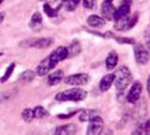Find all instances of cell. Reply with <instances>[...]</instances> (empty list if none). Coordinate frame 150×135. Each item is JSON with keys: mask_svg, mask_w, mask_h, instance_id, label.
Wrapping results in <instances>:
<instances>
[{"mask_svg": "<svg viewBox=\"0 0 150 135\" xmlns=\"http://www.w3.org/2000/svg\"><path fill=\"white\" fill-rule=\"evenodd\" d=\"M143 127H144V132L146 134H150V118L144 124H143Z\"/></svg>", "mask_w": 150, "mask_h": 135, "instance_id": "cell-28", "label": "cell"}, {"mask_svg": "<svg viewBox=\"0 0 150 135\" xmlns=\"http://www.w3.org/2000/svg\"><path fill=\"white\" fill-rule=\"evenodd\" d=\"M63 78H64V75H63V71L62 70H57V71H54L53 73L47 77V84L49 86H57V84H59V83L63 80Z\"/></svg>", "mask_w": 150, "mask_h": 135, "instance_id": "cell-14", "label": "cell"}, {"mask_svg": "<svg viewBox=\"0 0 150 135\" xmlns=\"http://www.w3.org/2000/svg\"><path fill=\"white\" fill-rule=\"evenodd\" d=\"M115 8L113 6V2L104 0L102 5V15L106 20H114V15H115Z\"/></svg>", "mask_w": 150, "mask_h": 135, "instance_id": "cell-10", "label": "cell"}, {"mask_svg": "<svg viewBox=\"0 0 150 135\" xmlns=\"http://www.w3.org/2000/svg\"><path fill=\"white\" fill-rule=\"evenodd\" d=\"M106 1H111V2H113V0H106Z\"/></svg>", "mask_w": 150, "mask_h": 135, "instance_id": "cell-35", "label": "cell"}, {"mask_svg": "<svg viewBox=\"0 0 150 135\" xmlns=\"http://www.w3.org/2000/svg\"><path fill=\"white\" fill-rule=\"evenodd\" d=\"M1 55H2V54H1V53H0V56H1Z\"/></svg>", "mask_w": 150, "mask_h": 135, "instance_id": "cell-37", "label": "cell"}, {"mask_svg": "<svg viewBox=\"0 0 150 135\" xmlns=\"http://www.w3.org/2000/svg\"><path fill=\"white\" fill-rule=\"evenodd\" d=\"M147 47H148V50H150V38L147 39Z\"/></svg>", "mask_w": 150, "mask_h": 135, "instance_id": "cell-32", "label": "cell"}, {"mask_svg": "<svg viewBox=\"0 0 150 135\" xmlns=\"http://www.w3.org/2000/svg\"><path fill=\"white\" fill-rule=\"evenodd\" d=\"M5 16H6V14H5V13H0V24L4 22V19H5Z\"/></svg>", "mask_w": 150, "mask_h": 135, "instance_id": "cell-31", "label": "cell"}, {"mask_svg": "<svg viewBox=\"0 0 150 135\" xmlns=\"http://www.w3.org/2000/svg\"><path fill=\"white\" fill-rule=\"evenodd\" d=\"M86 97H87V91L80 88H71V89L58 92L55 95V100L58 101H81Z\"/></svg>", "mask_w": 150, "mask_h": 135, "instance_id": "cell-1", "label": "cell"}, {"mask_svg": "<svg viewBox=\"0 0 150 135\" xmlns=\"http://www.w3.org/2000/svg\"><path fill=\"white\" fill-rule=\"evenodd\" d=\"M88 81H89V75L86 73H77L64 78V83L68 86H83Z\"/></svg>", "mask_w": 150, "mask_h": 135, "instance_id": "cell-4", "label": "cell"}, {"mask_svg": "<svg viewBox=\"0 0 150 135\" xmlns=\"http://www.w3.org/2000/svg\"><path fill=\"white\" fill-rule=\"evenodd\" d=\"M147 90H148V95L150 96V75L147 79Z\"/></svg>", "mask_w": 150, "mask_h": 135, "instance_id": "cell-30", "label": "cell"}, {"mask_svg": "<svg viewBox=\"0 0 150 135\" xmlns=\"http://www.w3.org/2000/svg\"><path fill=\"white\" fill-rule=\"evenodd\" d=\"M134 58L135 61L138 64L140 65H144L149 62L150 55H149V51H148V47L143 46L142 44H135L134 49Z\"/></svg>", "mask_w": 150, "mask_h": 135, "instance_id": "cell-3", "label": "cell"}, {"mask_svg": "<svg viewBox=\"0 0 150 135\" xmlns=\"http://www.w3.org/2000/svg\"><path fill=\"white\" fill-rule=\"evenodd\" d=\"M55 67H57V63H55L54 61L51 60L50 56H46L45 59H43V60L40 62V64H38V68H36V73H38L40 77H45V75H47V73Z\"/></svg>", "mask_w": 150, "mask_h": 135, "instance_id": "cell-5", "label": "cell"}, {"mask_svg": "<svg viewBox=\"0 0 150 135\" xmlns=\"http://www.w3.org/2000/svg\"><path fill=\"white\" fill-rule=\"evenodd\" d=\"M2 2H4V0H0V5H1V4H2Z\"/></svg>", "mask_w": 150, "mask_h": 135, "instance_id": "cell-33", "label": "cell"}, {"mask_svg": "<svg viewBox=\"0 0 150 135\" xmlns=\"http://www.w3.org/2000/svg\"><path fill=\"white\" fill-rule=\"evenodd\" d=\"M22 118L25 120L26 123H30L32 120L35 118V116H34V110L30 109V108L24 109L22 112Z\"/></svg>", "mask_w": 150, "mask_h": 135, "instance_id": "cell-24", "label": "cell"}, {"mask_svg": "<svg viewBox=\"0 0 150 135\" xmlns=\"http://www.w3.org/2000/svg\"><path fill=\"white\" fill-rule=\"evenodd\" d=\"M83 1V6L87 9H94L96 8L97 0H81Z\"/></svg>", "mask_w": 150, "mask_h": 135, "instance_id": "cell-26", "label": "cell"}, {"mask_svg": "<svg viewBox=\"0 0 150 135\" xmlns=\"http://www.w3.org/2000/svg\"><path fill=\"white\" fill-rule=\"evenodd\" d=\"M114 38L116 39L117 43L120 44H134V39L133 38H128V37H115Z\"/></svg>", "mask_w": 150, "mask_h": 135, "instance_id": "cell-27", "label": "cell"}, {"mask_svg": "<svg viewBox=\"0 0 150 135\" xmlns=\"http://www.w3.org/2000/svg\"><path fill=\"white\" fill-rule=\"evenodd\" d=\"M114 28L116 30H131V25H130V17H122L120 19L114 20Z\"/></svg>", "mask_w": 150, "mask_h": 135, "instance_id": "cell-16", "label": "cell"}, {"mask_svg": "<svg viewBox=\"0 0 150 135\" xmlns=\"http://www.w3.org/2000/svg\"><path fill=\"white\" fill-rule=\"evenodd\" d=\"M62 1H63V2H67V1H69V0H62Z\"/></svg>", "mask_w": 150, "mask_h": 135, "instance_id": "cell-34", "label": "cell"}, {"mask_svg": "<svg viewBox=\"0 0 150 135\" xmlns=\"http://www.w3.org/2000/svg\"><path fill=\"white\" fill-rule=\"evenodd\" d=\"M68 49H69V58H74L76 55H78L81 51V46L78 41H74Z\"/></svg>", "mask_w": 150, "mask_h": 135, "instance_id": "cell-21", "label": "cell"}, {"mask_svg": "<svg viewBox=\"0 0 150 135\" xmlns=\"http://www.w3.org/2000/svg\"><path fill=\"white\" fill-rule=\"evenodd\" d=\"M40 1H45V0H40Z\"/></svg>", "mask_w": 150, "mask_h": 135, "instance_id": "cell-36", "label": "cell"}, {"mask_svg": "<svg viewBox=\"0 0 150 135\" xmlns=\"http://www.w3.org/2000/svg\"><path fill=\"white\" fill-rule=\"evenodd\" d=\"M15 67L16 64L15 63H11L9 67L7 68V70H6V72H5V75L1 77V79H0V81H1V83L6 82L8 79L11 77V75H13V72H14V70H15Z\"/></svg>", "mask_w": 150, "mask_h": 135, "instance_id": "cell-25", "label": "cell"}, {"mask_svg": "<svg viewBox=\"0 0 150 135\" xmlns=\"http://www.w3.org/2000/svg\"><path fill=\"white\" fill-rule=\"evenodd\" d=\"M132 81V73L128 67H121L115 72V87L116 89L123 91Z\"/></svg>", "mask_w": 150, "mask_h": 135, "instance_id": "cell-2", "label": "cell"}, {"mask_svg": "<svg viewBox=\"0 0 150 135\" xmlns=\"http://www.w3.org/2000/svg\"><path fill=\"white\" fill-rule=\"evenodd\" d=\"M114 81H115V73H114V75H113V73H110V75H104V77L100 79V81H99V90H100L102 92L107 91V90L112 87V84Z\"/></svg>", "mask_w": 150, "mask_h": 135, "instance_id": "cell-12", "label": "cell"}, {"mask_svg": "<svg viewBox=\"0 0 150 135\" xmlns=\"http://www.w3.org/2000/svg\"><path fill=\"white\" fill-rule=\"evenodd\" d=\"M42 22H43V17L41 15V13H34L32 18L30 20V27L34 30H38L42 27Z\"/></svg>", "mask_w": 150, "mask_h": 135, "instance_id": "cell-17", "label": "cell"}, {"mask_svg": "<svg viewBox=\"0 0 150 135\" xmlns=\"http://www.w3.org/2000/svg\"><path fill=\"white\" fill-rule=\"evenodd\" d=\"M33 110H34L35 118H44L46 116H49V112L45 109L44 107H42V106H36Z\"/></svg>", "mask_w": 150, "mask_h": 135, "instance_id": "cell-22", "label": "cell"}, {"mask_svg": "<svg viewBox=\"0 0 150 135\" xmlns=\"http://www.w3.org/2000/svg\"><path fill=\"white\" fill-rule=\"evenodd\" d=\"M103 128H104V120L99 115H97L95 118H93L89 122V125L87 128V134L98 135L103 132Z\"/></svg>", "mask_w": 150, "mask_h": 135, "instance_id": "cell-6", "label": "cell"}, {"mask_svg": "<svg viewBox=\"0 0 150 135\" xmlns=\"http://www.w3.org/2000/svg\"><path fill=\"white\" fill-rule=\"evenodd\" d=\"M53 43L52 38H36V39H30L23 43V46H28V47H35V49H46L51 46Z\"/></svg>", "mask_w": 150, "mask_h": 135, "instance_id": "cell-8", "label": "cell"}, {"mask_svg": "<svg viewBox=\"0 0 150 135\" xmlns=\"http://www.w3.org/2000/svg\"><path fill=\"white\" fill-rule=\"evenodd\" d=\"M43 9H44V13L47 17H57L58 13H59V8H53L49 4H45L43 6Z\"/></svg>", "mask_w": 150, "mask_h": 135, "instance_id": "cell-23", "label": "cell"}, {"mask_svg": "<svg viewBox=\"0 0 150 135\" xmlns=\"http://www.w3.org/2000/svg\"><path fill=\"white\" fill-rule=\"evenodd\" d=\"M49 56L51 58V60L54 61L58 64L59 62L69 58V49L64 47V46H59L57 50H54L53 52H51V54Z\"/></svg>", "mask_w": 150, "mask_h": 135, "instance_id": "cell-9", "label": "cell"}, {"mask_svg": "<svg viewBox=\"0 0 150 135\" xmlns=\"http://www.w3.org/2000/svg\"><path fill=\"white\" fill-rule=\"evenodd\" d=\"M76 112H70V114H67V115H59L58 117L61 118V120H67V118H70V117H72L74 115H76Z\"/></svg>", "mask_w": 150, "mask_h": 135, "instance_id": "cell-29", "label": "cell"}, {"mask_svg": "<svg viewBox=\"0 0 150 135\" xmlns=\"http://www.w3.org/2000/svg\"><path fill=\"white\" fill-rule=\"evenodd\" d=\"M98 115L97 110H94V109H86L83 110L79 115V120L80 122H90L93 118H95Z\"/></svg>", "mask_w": 150, "mask_h": 135, "instance_id": "cell-19", "label": "cell"}, {"mask_svg": "<svg viewBox=\"0 0 150 135\" xmlns=\"http://www.w3.org/2000/svg\"><path fill=\"white\" fill-rule=\"evenodd\" d=\"M142 94V84L140 81H134L131 86V89L129 90V94L127 96V100L130 104H135Z\"/></svg>", "mask_w": 150, "mask_h": 135, "instance_id": "cell-7", "label": "cell"}, {"mask_svg": "<svg viewBox=\"0 0 150 135\" xmlns=\"http://www.w3.org/2000/svg\"><path fill=\"white\" fill-rule=\"evenodd\" d=\"M130 10H131V1H130V0H124L120 7L115 10L114 20L120 19V18H122V17H127V16H129L130 15Z\"/></svg>", "mask_w": 150, "mask_h": 135, "instance_id": "cell-11", "label": "cell"}, {"mask_svg": "<svg viewBox=\"0 0 150 135\" xmlns=\"http://www.w3.org/2000/svg\"><path fill=\"white\" fill-rule=\"evenodd\" d=\"M77 133V126L75 124H67L57 127L54 134L57 135H72Z\"/></svg>", "mask_w": 150, "mask_h": 135, "instance_id": "cell-13", "label": "cell"}, {"mask_svg": "<svg viewBox=\"0 0 150 135\" xmlns=\"http://www.w3.org/2000/svg\"><path fill=\"white\" fill-rule=\"evenodd\" d=\"M117 62H119V55H117V53L115 52V51L110 52L105 61L106 69L110 70V71L113 70V69H115L116 65H117Z\"/></svg>", "mask_w": 150, "mask_h": 135, "instance_id": "cell-15", "label": "cell"}, {"mask_svg": "<svg viewBox=\"0 0 150 135\" xmlns=\"http://www.w3.org/2000/svg\"><path fill=\"white\" fill-rule=\"evenodd\" d=\"M34 78H35V72L32 71V70H26V71H24L22 75H19L18 81L21 83H28L30 81H33Z\"/></svg>", "mask_w": 150, "mask_h": 135, "instance_id": "cell-20", "label": "cell"}, {"mask_svg": "<svg viewBox=\"0 0 150 135\" xmlns=\"http://www.w3.org/2000/svg\"><path fill=\"white\" fill-rule=\"evenodd\" d=\"M87 24L89 25L90 27H94V28H99V27H103L105 25V18L103 17H99L97 15H91L88 17L87 19Z\"/></svg>", "mask_w": 150, "mask_h": 135, "instance_id": "cell-18", "label": "cell"}]
</instances>
